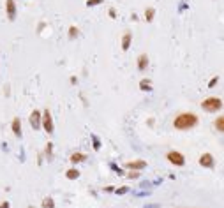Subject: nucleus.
Masks as SVG:
<instances>
[{
	"mask_svg": "<svg viewBox=\"0 0 224 208\" xmlns=\"http://www.w3.org/2000/svg\"><path fill=\"white\" fill-rule=\"evenodd\" d=\"M92 141H94V150H101V141L95 134H92Z\"/></svg>",
	"mask_w": 224,
	"mask_h": 208,
	"instance_id": "18",
	"label": "nucleus"
},
{
	"mask_svg": "<svg viewBox=\"0 0 224 208\" xmlns=\"http://www.w3.org/2000/svg\"><path fill=\"white\" fill-rule=\"evenodd\" d=\"M127 190H129V189H127V187H122V189H117L115 192H117V194H125Z\"/></svg>",
	"mask_w": 224,
	"mask_h": 208,
	"instance_id": "23",
	"label": "nucleus"
},
{
	"mask_svg": "<svg viewBox=\"0 0 224 208\" xmlns=\"http://www.w3.org/2000/svg\"><path fill=\"white\" fill-rule=\"evenodd\" d=\"M127 177H129V178H138V177H140V173H138V169H134V171H131Z\"/></svg>",
	"mask_w": 224,
	"mask_h": 208,
	"instance_id": "21",
	"label": "nucleus"
},
{
	"mask_svg": "<svg viewBox=\"0 0 224 208\" xmlns=\"http://www.w3.org/2000/svg\"><path fill=\"white\" fill-rule=\"evenodd\" d=\"M42 206L44 208H55V201L51 198H46L44 201H42Z\"/></svg>",
	"mask_w": 224,
	"mask_h": 208,
	"instance_id": "17",
	"label": "nucleus"
},
{
	"mask_svg": "<svg viewBox=\"0 0 224 208\" xmlns=\"http://www.w3.org/2000/svg\"><path fill=\"white\" fill-rule=\"evenodd\" d=\"M5 11H7V18L11 21L16 20V4H14V0H7L5 2Z\"/></svg>",
	"mask_w": 224,
	"mask_h": 208,
	"instance_id": "7",
	"label": "nucleus"
},
{
	"mask_svg": "<svg viewBox=\"0 0 224 208\" xmlns=\"http://www.w3.org/2000/svg\"><path fill=\"white\" fill-rule=\"evenodd\" d=\"M41 125L44 127V131L48 134H53L55 132V125H53V118H51L50 109H44L41 113Z\"/></svg>",
	"mask_w": 224,
	"mask_h": 208,
	"instance_id": "3",
	"label": "nucleus"
},
{
	"mask_svg": "<svg viewBox=\"0 0 224 208\" xmlns=\"http://www.w3.org/2000/svg\"><path fill=\"white\" fill-rule=\"evenodd\" d=\"M140 88L145 90V92H150V90H152V83H150L148 80H141V81H140Z\"/></svg>",
	"mask_w": 224,
	"mask_h": 208,
	"instance_id": "15",
	"label": "nucleus"
},
{
	"mask_svg": "<svg viewBox=\"0 0 224 208\" xmlns=\"http://www.w3.org/2000/svg\"><path fill=\"white\" fill-rule=\"evenodd\" d=\"M117 16V12H115V9H110V18H115Z\"/></svg>",
	"mask_w": 224,
	"mask_h": 208,
	"instance_id": "24",
	"label": "nucleus"
},
{
	"mask_svg": "<svg viewBox=\"0 0 224 208\" xmlns=\"http://www.w3.org/2000/svg\"><path fill=\"white\" fill-rule=\"evenodd\" d=\"M102 0H87V5L88 7H94V5H97V4H101Z\"/></svg>",
	"mask_w": 224,
	"mask_h": 208,
	"instance_id": "20",
	"label": "nucleus"
},
{
	"mask_svg": "<svg viewBox=\"0 0 224 208\" xmlns=\"http://www.w3.org/2000/svg\"><path fill=\"white\" fill-rule=\"evenodd\" d=\"M131 42H133V34L131 32H125L122 37V50L124 51H127L129 48H131Z\"/></svg>",
	"mask_w": 224,
	"mask_h": 208,
	"instance_id": "9",
	"label": "nucleus"
},
{
	"mask_svg": "<svg viewBox=\"0 0 224 208\" xmlns=\"http://www.w3.org/2000/svg\"><path fill=\"white\" fill-rule=\"evenodd\" d=\"M153 16H155V9H153V7H147V9H145V20L152 21Z\"/></svg>",
	"mask_w": 224,
	"mask_h": 208,
	"instance_id": "14",
	"label": "nucleus"
},
{
	"mask_svg": "<svg viewBox=\"0 0 224 208\" xmlns=\"http://www.w3.org/2000/svg\"><path fill=\"white\" fill-rule=\"evenodd\" d=\"M28 208H34V206H28Z\"/></svg>",
	"mask_w": 224,
	"mask_h": 208,
	"instance_id": "26",
	"label": "nucleus"
},
{
	"mask_svg": "<svg viewBox=\"0 0 224 208\" xmlns=\"http://www.w3.org/2000/svg\"><path fill=\"white\" fill-rule=\"evenodd\" d=\"M215 129H217L219 132L224 131V118L222 116H217V120H215Z\"/></svg>",
	"mask_w": 224,
	"mask_h": 208,
	"instance_id": "16",
	"label": "nucleus"
},
{
	"mask_svg": "<svg viewBox=\"0 0 224 208\" xmlns=\"http://www.w3.org/2000/svg\"><path fill=\"white\" fill-rule=\"evenodd\" d=\"M30 125L34 127V131H37V129H41V111H37V109H34L30 113Z\"/></svg>",
	"mask_w": 224,
	"mask_h": 208,
	"instance_id": "6",
	"label": "nucleus"
},
{
	"mask_svg": "<svg viewBox=\"0 0 224 208\" xmlns=\"http://www.w3.org/2000/svg\"><path fill=\"white\" fill-rule=\"evenodd\" d=\"M78 28H76V27H74V25H72L71 28H69V39H74V37H76V35H78Z\"/></svg>",
	"mask_w": 224,
	"mask_h": 208,
	"instance_id": "19",
	"label": "nucleus"
},
{
	"mask_svg": "<svg viewBox=\"0 0 224 208\" xmlns=\"http://www.w3.org/2000/svg\"><path fill=\"white\" fill-rule=\"evenodd\" d=\"M217 81H219V76L212 78V81H210V85H208V86H210V88H212V86H215V85H217Z\"/></svg>",
	"mask_w": 224,
	"mask_h": 208,
	"instance_id": "22",
	"label": "nucleus"
},
{
	"mask_svg": "<svg viewBox=\"0 0 224 208\" xmlns=\"http://www.w3.org/2000/svg\"><path fill=\"white\" fill-rule=\"evenodd\" d=\"M166 159H168L171 164H175V166H183V164H185V157H183L180 152H175V150L168 152V154H166Z\"/></svg>",
	"mask_w": 224,
	"mask_h": 208,
	"instance_id": "4",
	"label": "nucleus"
},
{
	"mask_svg": "<svg viewBox=\"0 0 224 208\" xmlns=\"http://www.w3.org/2000/svg\"><path fill=\"white\" fill-rule=\"evenodd\" d=\"M65 177H67V180H76V178L80 177V171H78L76 167H71V169L65 173Z\"/></svg>",
	"mask_w": 224,
	"mask_h": 208,
	"instance_id": "13",
	"label": "nucleus"
},
{
	"mask_svg": "<svg viewBox=\"0 0 224 208\" xmlns=\"http://www.w3.org/2000/svg\"><path fill=\"white\" fill-rule=\"evenodd\" d=\"M199 166H203V167H212L215 166V159L212 154H203V155L199 157Z\"/></svg>",
	"mask_w": 224,
	"mask_h": 208,
	"instance_id": "5",
	"label": "nucleus"
},
{
	"mask_svg": "<svg viewBox=\"0 0 224 208\" xmlns=\"http://www.w3.org/2000/svg\"><path fill=\"white\" fill-rule=\"evenodd\" d=\"M201 108L205 111H208V113H217L222 108V101L219 97H208V99H205L201 102Z\"/></svg>",
	"mask_w": 224,
	"mask_h": 208,
	"instance_id": "2",
	"label": "nucleus"
},
{
	"mask_svg": "<svg viewBox=\"0 0 224 208\" xmlns=\"http://www.w3.org/2000/svg\"><path fill=\"white\" fill-rule=\"evenodd\" d=\"M85 159H87V155H85V154H72L69 161H71V162H74V164H78V162H83Z\"/></svg>",
	"mask_w": 224,
	"mask_h": 208,
	"instance_id": "12",
	"label": "nucleus"
},
{
	"mask_svg": "<svg viewBox=\"0 0 224 208\" xmlns=\"http://www.w3.org/2000/svg\"><path fill=\"white\" fill-rule=\"evenodd\" d=\"M198 125V116L194 113H180L173 122V127L176 131H189Z\"/></svg>",
	"mask_w": 224,
	"mask_h": 208,
	"instance_id": "1",
	"label": "nucleus"
},
{
	"mask_svg": "<svg viewBox=\"0 0 224 208\" xmlns=\"http://www.w3.org/2000/svg\"><path fill=\"white\" fill-rule=\"evenodd\" d=\"M0 208H9V203H7V201H4V203L0 205Z\"/></svg>",
	"mask_w": 224,
	"mask_h": 208,
	"instance_id": "25",
	"label": "nucleus"
},
{
	"mask_svg": "<svg viewBox=\"0 0 224 208\" xmlns=\"http://www.w3.org/2000/svg\"><path fill=\"white\" fill-rule=\"evenodd\" d=\"M147 67H148V57L143 53L138 57V71H147Z\"/></svg>",
	"mask_w": 224,
	"mask_h": 208,
	"instance_id": "11",
	"label": "nucleus"
},
{
	"mask_svg": "<svg viewBox=\"0 0 224 208\" xmlns=\"http://www.w3.org/2000/svg\"><path fill=\"white\" fill-rule=\"evenodd\" d=\"M11 131L14 132L16 138H21V120L18 118V116L12 120V124H11Z\"/></svg>",
	"mask_w": 224,
	"mask_h": 208,
	"instance_id": "8",
	"label": "nucleus"
},
{
	"mask_svg": "<svg viewBox=\"0 0 224 208\" xmlns=\"http://www.w3.org/2000/svg\"><path fill=\"white\" fill-rule=\"evenodd\" d=\"M125 167H129V169H143V167H147V162L145 161H129V162H125Z\"/></svg>",
	"mask_w": 224,
	"mask_h": 208,
	"instance_id": "10",
	"label": "nucleus"
}]
</instances>
